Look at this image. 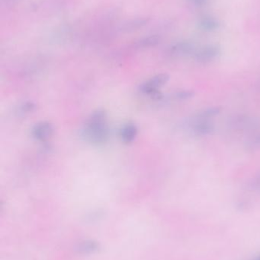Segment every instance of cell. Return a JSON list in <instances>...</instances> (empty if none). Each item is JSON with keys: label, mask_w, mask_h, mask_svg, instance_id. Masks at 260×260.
Returning a JSON list of instances; mask_svg holds the SVG:
<instances>
[{"label": "cell", "mask_w": 260, "mask_h": 260, "mask_svg": "<svg viewBox=\"0 0 260 260\" xmlns=\"http://www.w3.org/2000/svg\"><path fill=\"white\" fill-rule=\"evenodd\" d=\"M81 136L93 145H102L107 142L109 129L105 110L98 109L91 114L82 127Z\"/></svg>", "instance_id": "obj_1"}, {"label": "cell", "mask_w": 260, "mask_h": 260, "mask_svg": "<svg viewBox=\"0 0 260 260\" xmlns=\"http://www.w3.org/2000/svg\"><path fill=\"white\" fill-rule=\"evenodd\" d=\"M169 80V75L166 73H160L143 82L138 89L140 92L150 96L155 100H163L164 96L160 92V89L163 85H166Z\"/></svg>", "instance_id": "obj_2"}, {"label": "cell", "mask_w": 260, "mask_h": 260, "mask_svg": "<svg viewBox=\"0 0 260 260\" xmlns=\"http://www.w3.org/2000/svg\"><path fill=\"white\" fill-rule=\"evenodd\" d=\"M222 54V48L218 44L206 45L197 49L193 57L200 63H208L219 58Z\"/></svg>", "instance_id": "obj_3"}, {"label": "cell", "mask_w": 260, "mask_h": 260, "mask_svg": "<svg viewBox=\"0 0 260 260\" xmlns=\"http://www.w3.org/2000/svg\"><path fill=\"white\" fill-rule=\"evenodd\" d=\"M55 133V127L49 122L42 121L36 123L31 129V136L38 142L49 140Z\"/></svg>", "instance_id": "obj_4"}, {"label": "cell", "mask_w": 260, "mask_h": 260, "mask_svg": "<svg viewBox=\"0 0 260 260\" xmlns=\"http://www.w3.org/2000/svg\"><path fill=\"white\" fill-rule=\"evenodd\" d=\"M189 127L191 133L195 136H208L215 129V126L211 120H189Z\"/></svg>", "instance_id": "obj_5"}, {"label": "cell", "mask_w": 260, "mask_h": 260, "mask_svg": "<svg viewBox=\"0 0 260 260\" xmlns=\"http://www.w3.org/2000/svg\"><path fill=\"white\" fill-rule=\"evenodd\" d=\"M196 50L193 43L189 41H181L171 46L169 54L174 57H186L194 56Z\"/></svg>", "instance_id": "obj_6"}, {"label": "cell", "mask_w": 260, "mask_h": 260, "mask_svg": "<svg viewBox=\"0 0 260 260\" xmlns=\"http://www.w3.org/2000/svg\"><path fill=\"white\" fill-rule=\"evenodd\" d=\"M138 133V126L135 123H127L120 129V138L124 143H132L136 139Z\"/></svg>", "instance_id": "obj_7"}, {"label": "cell", "mask_w": 260, "mask_h": 260, "mask_svg": "<svg viewBox=\"0 0 260 260\" xmlns=\"http://www.w3.org/2000/svg\"><path fill=\"white\" fill-rule=\"evenodd\" d=\"M100 249V245L96 240H85L76 245L75 250L81 255H90L96 253Z\"/></svg>", "instance_id": "obj_8"}, {"label": "cell", "mask_w": 260, "mask_h": 260, "mask_svg": "<svg viewBox=\"0 0 260 260\" xmlns=\"http://www.w3.org/2000/svg\"><path fill=\"white\" fill-rule=\"evenodd\" d=\"M233 125L240 130V129L241 130H252L259 126L260 122L254 119L253 117H242L241 116V117H236Z\"/></svg>", "instance_id": "obj_9"}, {"label": "cell", "mask_w": 260, "mask_h": 260, "mask_svg": "<svg viewBox=\"0 0 260 260\" xmlns=\"http://www.w3.org/2000/svg\"><path fill=\"white\" fill-rule=\"evenodd\" d=\"M147 23V20L145 19H132L123 23L119 29L123 33L133 32L143 28Z\"/></svg>", "instance_id": "obj_10"}, {"label": "cell", "mask_w": 260, "mask_h": 260, "mask_svg": "<svg viewBox=\"0 0 260 260\" xmlns=\"http://www.w3.org/2000/svg\"><path fill=\"white\" fill-rule=\"evenodd\" d=\"M222 111V108L219 107H212V108H206L203 111H200L195 114L189 120H211L215 116L219 115Z\"/></svg>", "instance_id": "obj_11"}, {"label": "cell", "mask_w": 260, "mask_h": 260, "mask_svg": "<svg viewBox=\"0 0 260 260\" xmlns=\"http://www.w3.org/2000/svg\"><path fill=\"white\" fill-rule=\"evenodd\" d=\"M160 36L150 35L148 37H143L135 43V46L138 49H144V48L153 47L157 46L160 43Z\"/></svg>", "instance_id": "obj_12"}, {"label": "cell", "mask_w": 260, "mask_h": 260, "mask_svg": "<svg viewBox=\"0 0 260 260\" xmlns=\"http://www.w3.org/2000/svg\"><path fill=\"white\" fill-rule=\"evenodd\" d=\"M198 26L203 31H213L219 29L220 24L214 18L211 16H204L200 19Z\"/></svg>", "instance_id": "obj_13"}, {"label": "cell", "mask_w": 260, "mask_h": 260, "mask_svg": "<svg viewBox=\"0 0 260 260\" xmlns=\"http://www.w3.org/2000/svg\"><path fill=\"white\" fill-rule=\"evenodd\" d=\"M195 96V92L190 90H183L174 93L172 98L177 100H186L192 98Z\"/></svg>", "instance_id": "obj_14"}, {"label": "cell", "mask_w": 260, "mask_h": 260, "mask_svg": "<svg viewBox=\"0 0 260 260\" xmlns=\"http://www.w3.org/2000/svg\"><path fill=\"white\" fill-rule=\"evenodd\" d=\"M103 211L101 210H96V211L92 212L85 216V222L87 223H96L99 222L103 218Z\"/></svg>", "instance_id": "obj_15"}, {"label": "cell", "mask_w": 260, "mask_h": 260, "mask_svg": "<svg viewBox=\"0 0 260 260\" xmlns=\"http://www.w3.org/2000/svg\"><path fill=\"white\" fill-rule=\"evenodd\" d=\"M36 105L33 102H25L22 103L20 106V112L22 114H28V113L32 112L35 110Z\"/></svg>", "instance_id": "obj_16"}, {"label": "cell", "mask_w": 260, "mask_h": 260, "mask_svg": "<svg viewBox=\"0 0 260 260\" xmlns=\"http://www.w3.org/2000/svg\"><path fill=\"white\" fill-rule=\"evenodd\" d=\"M249 145H250L251 148H258V147H260V134L255 136V137L251 141Z\"/></svg>", "instance_id": "obj_17"}, {"label": "cell", "mask_w": 260, "mask_h": 260, "mask_svg": "<svg viewBox=\"0 0 260 260\" xmlns=\"http://www.w3.org/2000/svg\"><path fill=\"white\" fill-rule=\"evenodd\" d=\"M252 186H253L254 188H256V189H260V173L256 176L255 180H253Z\"/></svg>", "instance_id": "obj_18"}, {"label": "cell", "mask_w": 260, "mask_h": 260, "mask_svg": "<svg viewBox=\"0 0 260 260\" xmlns=\"http://www.w3.org/2000/svg\"><path fill=\"white\" fill-rule=\"evenodd\" d=\"M195 6H202L207 2V0H189Z\"/></svg>", "instance_id": "obj_19"}, {"label": "cell", "mask_w": 260, "mask_h": 260, "mask_svg": "<svg viewBox=\"0 0 260 260\" xmlns=\"http://www.w3.org/2000/svg\"><path fill=\"white\" fill-rule=\"evenodd\" d=\"M254 260H260V256H258V258H255V259Z\"/></svg>", "instance_id": "obj_20"}, {"label": "cell", "mask_w": 260, "mask_h": 260, "mask_svg": "<svg viewBox=\"0 0 260 260\" xmlns=\"http://www.w3.org/2000/svg\"><path fill=\"white\" fill-rule=\"evenodd\" d=\"M7 1H16V0H7Z\"/></svg>", "instance_id": "obj_21"}]
</instances>
